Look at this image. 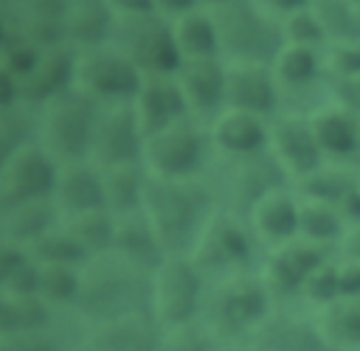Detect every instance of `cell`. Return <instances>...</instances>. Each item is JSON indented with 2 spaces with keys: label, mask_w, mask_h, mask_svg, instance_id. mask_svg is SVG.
<instances>
[{
  "label": "cell",
  "mask_w": 360,
  "mask_h": 351,
  "mask_svg": "<svg viewBox=\"0 0 360 351\" xmlns=\"http://www.w3.org/2000/svg\"><path fill=\"white\" fill-rule=\"evenodd\" d=\"M141 211L169 256H188L200 230L217 211V199L205 177H186V180L149 177Z\"/></svg>",
  "instance_id": "6da1fadb"
},
{
  "label": "cell",
  "mask_w": 360,
  "mask_h": 351,
  "mask_svg": "<svg viewBox=\"0 0 360 351\" xmlns=\"http://www.w3.org/2000/svg\"><path fill=\"white\" fill-rule=\"evenodd\" d=\"M143 309H149V272L132 267L112 250L84 261L79 303L73 312L87 326Z\"/></svg>",
  "instance_id": "7a4b0ae2"
},
{
  "label": "cell",
  "mask_w": 360,
  "mask_h": 351,
  "mask_svg": "<svg viewBox=\"0 0 360 351\" xmlns=\"http://www.w3.org/2000/svg\"><path fill=\"white\" fill-rule=\"evenodd\" d=\"M276 309L259 270L228 275L208 284L200 320L219 343H248V337Z\"/></svg>",
  "instance_id": "3957f363"
},
{
  "label": "cell",
  "mask_w": 360,
  "mask_h": 351,
  "mask_svg": "<svg viewBox=\"0 0 360 351\" xmlns=\"http://www.w3.org/2000/svg\"><path fill=\"white\" fill-rule=\"evenodd\" d=\"M202 177L217 199V208L236 213L242 219L264 194L292 185L290 177L281 171V166L270 157V152H259L248 157L211 154V163L202 171Z\"/></svg>",
  "instance_id": "277c9868"
},
{
  "label": "cell",
  "mask_w": 360,
  "mask_h": 351,
  "mask_svg": "<svg viewBox=\"0 0 360 351\" xmlns=\"http://www.w3.org/2000/svg\"><path fill=\"white\" fill-rule=\"evenodd\" d=\"M259 239L253 236L248 219L228 213V211H214L205 227L200 230L188 258L200 267L205 281H219L228 275L239 272H253L259 270Z\"/></svg>",
  "instance_id": "5b68a950"
},
{
  "label": "cell",
  "mask_w": 360,
  "mask_h": 351,
  "mask_svg": "<svg viewBox=\"0 0 360 351\" xmlns=\"http://www.w3.org/2000/svg\"><path fill=\"white\" fill-rule=\"evenodd\" d=\"M222 62H259L270 65L284 45L281 20L262 11L253 0H233L211 8Z\"/></svg>",
  "instance_id": "8992f818"
},
{
  "label": "cell",
  "mask_w": 360,
  "mask_h": 351,
  "mask_svg": "<svg viewBox=\"0 0 360 351\" xmlns=\"http://www.w3.org/2000/svg\"><path fill=\"white\" fill-rule=\"evenodd\" d=\"M211 140L205 124L194 118H180L143 138L141 163L149 177L158 180H186L202 177L211 163Z\"/></svg>",
  "instance_id": "52a82bcc"
},
{
  "label": "cell",
  "mask_w": 360,
  "mask_h": 351,
  "mask_svg": "<svg viewBox=\"0 0 360 351\" xmlns=\"http://www.w3.org/2000/svg\"><path fill=\"white\" fill-rule=\"evenodd\" d=\"M208 281L188 256H166L149 275V312L163 326L194 323L202 314Z\"/></svg>",
  "instance_id": "ba28073f"
},
{
  "label": "cell",
  "mask_w": 360,
  "mask_h": 351,
  "mask_svg": "<svg viewBox=\"0 0 360 351\" xmlns=\"http://www.w3.org/2000/svg\"><path fill=\"white\" fill-rule=\"evenodd\" d=\"M96 104L84 98L79 90H65L56 98L37 107V135L34 140L56 160H82L87 157L90 126H93Z\"/></svg>",
  "instance_id": "9c48e42d"
},
{
  "label": "cell",
  "mask_w": 360,
  "mask_h": 351,
  "mask_svg": "<svg viewBox=\"0 0 360 351\" xmlns=\"http://www.w3.org/2000/svg\"><path fill=\"white\" fill-rule=\"evenodd\" d=\"M110 42L138 67L141 76L174 73L180 67V53L174 48L172 22L155 11L118 17Z\"/></svg>",
  "instance_id": "30bf717a"
},
{
  "label": "cell",
  "mask_w": 360,
  "mask_h": 351,
  "mask_svg": "<svg viewBox=\"0 0 360 351\" xmlns=\"http://www.w3.org/2000/svg\"><path fill=\"white\" fill-rule=\"evenodd\" d=\"M141 84L138 67L112 45H93L76 51L73 90H79L93 104H121L135 95Z\"/></svg>",
  "instance_id": "8fae6325"
},
{
  "label": "cell",
  "mask_w": 360,
  "mask_h": 351,
  "mask_svg": "<svg viewBox=\"0 0 360 351\" xmlns=\"http://www.w3.org/2000/svg\"><path fill=\"white\" fill-rule=\"evenodd\" d=\"M329 253L332 250L295 236L278 247L264 250L262 264H259V275H262V281H264V286L276 303L301 300V292H304L309 275L332 258Z\"/></svg>",
  "instance_id": "7c38bea8"
},
{
  "label": "cell",
  "mask_w": 360,
  "mask_h": 351,
  "mask_svg": "<svg viewBox=\"0 0 360 351\" xmlns=\"http://www.w3.org/2000/svg\"><path fill=\"white\" fill-rule=\"evenodd\" d=\"M143 152V129L138 126L129 101L121 104H96L87 160L98 168L121 166V163H141Z\"/></svg>",
  "instance_id": "4fadbf2b"
},
{
  "label": "cell",
  "mask_w": 360,
  "mask_h": 351,
  "mask_svg": "<svg viewBox=\"0 0 360 351\" xmlns=\"http://www.w3.org/2000/svg\"><path fill=\"white\" fill-rule=\"evenodd\" d=\"M267 152L290 177V183H298L301 177L312 174L318 166L326 163L315 140L309 115L304 110H281L278 115L270 118Z\"/></svg>",
  "instance_id": "5bb4252c"
},
{
  "label": "cell",
  "mask_w": 360,
  "mask_h": 351,
  "mask_svg": "<svg viewBox=\"0 0 360 351\" xmlns=\"http://www.w3.org/2000/svg\"><path fill=\"white\" fill-rule=\"evenodd\" d=\"M225 107L259 118L278 115L284 110V95L270 65L225 62Z\"/></svg>",
  "instance_id": "9a60e30c"
},
{
  "label": "cell",
  "mask_w": 360,
  "mask_h": 351,
  "mask_svg": "<svg viewBox=\"0 0 360 351\" xmlns=\"http://www.w3.org/2000/svg\"><path fill=\"white\" fill-rule=\"evenodd\" d=\"M59 163L34 140L0 168V211L17 202L51 197Z\"/></svg>",
  "instance_id": "2e32d148"
},
{
  "label": "cell",
  "mask_w": 360,
  "mask_h": 351,
  "mask_svg": "<svg viewBox=\"0 0 360 351\" xmlns=\"http://www.w3.org/2000/svg\"><path fill=\"white\" fill-rule=\"evenodd\" d=\"M248 351H335L323 337L315 312L273 309L248 337Z\"/></svg>",
  "instance_id": "e0dca14e"
},
{
  "label": "cell",
  "mask_w": 360,
  "mask_h": 351,
  "mask_svg": "<svg viewBox=\"0 0 360 351\" xmlns=\"http://www.w3.org/2000/svg\"><path fill=\"white\" fill-rule=\"evenodd\" d=\"M174 81L186 101L188 118L208 124L225 110V62L222 59H188L174 70Z\"/></svg>",
  "instance_id": "ac0fdd59"
},
{
  "label": "cell",
  "mask_w": 360,
  "mask_h": 351,
  "mask_svg": "<svg viewBox=\"0 0 360 351\" xmlns=\"http://www.w3.org/2000/svg\"><path fill=\"white\" fill-rule=\"evenodd\" d=\"M160 334L163 326L143 309L87 326L82 345L84 351H158Z\"/></svg>",
  "instance_id": "d6986e66"
},
{
  "label": "cell",
  "mask_w": 360,
  "mask_h": 351,
  "mask_svg": "<svg viewBox=\"0 0 360 351\" xmlns=\"http://www.w3.org/2000/svg\"><path fill=\"white\" fill-rule=\"evenodd\" d=\"M73 65H76V51L65 42L45 45L31 65V70L20 79V104L37 110L45 101L56 98L59 93L73 87Z\"/></svg>",
  "instance_id": "ffe728a7"
},
{
  "label": "cell",
  "mask_w": 360,
  "mask_h": 351,
  "mask_svg": "<svg viewBox=\"0 0 360 351\" xmlns=\"http://www.w3.org/2000/svg\"><path fill=\"white\" fill-rule=\"evenodd\" d=\"M208 140L211 152L222 157H248L267 152V132H270V118H259L242 110L225 107L219 115H214L208 124Z\"/></svg>",
  "instance_id": "44dd1931"
},
{
  "label": "cell",
  "mask_w": 360,
  "mask_h": 351,
  "mask_svg": "<svg viewBox=\"0 0 360 351\" xmlns=\"http://www.w3.org/2000/svg\"><path fill=\"white\" fill-rule=\"evenodd\" d=\"M129 107H132L138 126L143 129V138L180 121V118H188L186 101L174 81V73L141 76V84H138L135 95L129 98Z\"/></svg>",
  "instance_id": "7402d4cb"
},
{
  "label": "cell",
  "mask_w": 360,
  "mask_h": 351,
  "mask_svg": "<svg viewBox=\"0 0 360 351\" xmlns=\"http://www.w3.org/2000/svg\"><path fill=\"white\" fill-rule=\"evenodd\" d=\"M248 225L259 244L264 250L278 247L290 239L298 236V219H301V197L295 194L292 185L276 188L264 194L250 211H248Z\"/></svg>",
  "instance_id": "603a6c76"
},
{
  "label": "cell",
  "mask_w": 360,
  "mask_h": 351,
  "mask_svg": "<svg viewBox=\"0 0 360 351\" xmlns=\"http://www.w3.org/2000/svg\"><path fill=\"white\" fill-rule=\"evenodd\" d=\"M315 140L326 160L349 163L360 157V118L338 101H323L307 110Z\"/></svg>",
  "instance_id": "cb8c5ba5"
},
{
  "label": "cell",
  "mask_w": 360,
  "mask_h": 351,
  "mask_svg": "<svg viewBox=\"0 0 360 351\" xmlns=\"http://www.w3.org/2000/svg\"><path fill=\"white\" fill-rule=\"evenodd\" d=\"M51 199L59 208L62 219L65 216H73V213H82V211L104 208L101 168L96 163H90L87 157L59 163Z\"/></svg>",
  "instance_id": "d4e9b609"
},
{
  "label": "cell",
  "mask_w": 360,
  "mask_h": 351,
  "mask_svg": "<svg viewBox=\"0 0 360 351\" xmlns=\"http://www.w3.org/2000/svg\"><path fill=\"white\" fill-rule=\"evenodd\" d=\"M6 14L11 31L39 48L65 42L62 37L65 0H8Z\"/></svg>",
  "instance_id": "484cf974"
},
{
  "label": "cell",
  "mask_w": 360,
  "mask_h": 351,
  "mask_svg": "<svg viewBox=\"0 0 360 351\" xmlns=\"http://www.w3.org/2000/svg\"><path fill=\"white\" fill-rule=\"evenodd\" d=\"M115 20L118 17L107 0H65V45H70L73 51L104 45L112 39Z\"/></svg>",
  "instance_id": "4316f807"
},
{
  "label": "cell",
  "mask_w": 360,
  "mask_h": 351,
  "mask_svg": "<svg viewBox=\"0 0 360 351\" xmlns=\"http://www.w3.org/2000/svg\"><path fill=\"white\" fill-rule=\"evenodd\" d=\"M270 70H273L284 98L292 95V93H304L309 87H315L321 79L326 81L323 51L321 48H309V45L284 42L281 51L276 53V59L270 62Z\"/></svg>",
  "instance_id": "83f0119b"
},
{
  "label": "cell",
  "mask_w": 360,
  "mask_h": 351,
  "mask_svg": "<svg viewBox=\"0 0 360 351\" xmlns=\"http://www.w3.org/2000/svg\"><path fill=\"white\" fill-rule=\"evenodd\" d=\"M112 253H118L124 261H129L132 267H138V270H143V272H149V275H152V272L158 270V264L169 256V253L163 250L158 233L152 230L149 219L143 216V211L118 219Z\"/></svg>",
  "instance_id": "f1b7e54d"
},
{
  "label": "cell",
  "mask_w": 360,
  "mask_h": 351,
  "mask_svg": "<svg viewBox=\"0 0 360 351\" xmlns=\"http://www.w3.org/2000/svg\"><path fill=\"white\" fill-rule=\"evenodd\" d=\"M59 222H62V213L51 197L17 202V205H8L0 211V233L25 250L37 239H42L48 230H53Z\"/></svg>",
  "instance_id": "f546056e"
},
{
  "label": "cell",
  "mask_w": 360,
  "mask_h": 351,
  "mask_svg": "<svg viewBox=\"0 0 360 351\" xmlns=\"http://www.w3.org/2000/svg\"><path fill=\"white\" fill-rule=\"evenodd\" d=\"M101 185H104V208L112 216H129L143 208L149 171L143 163H121L101 168Z\"/></svg>",
  "instance_id": "4dcf8cb0"
},
{
  "label": "cell",
  "mask_w": 360,
  "mask_h": 351,
  "mask_svg": "<svg viewBox=\"0 0 360 351\" xmlns=\"http://www.w3.org/2000/svg\"><path fill=\"white\" fill-rule=\"evenodd\" d=\"M172 37L174 48L180 53V62L188 59H222L219 56V34L211 8H191L172 20Z\"/></svg>",
  "instance_id": "1f68e13d"
},
{
  "label": "cell",
  "mask_w": 360,
  "mask_h": 351,
  "mask_svg": "<svg viewBox=\"0 0 360 351\" xmlns=\"http://www.w3.org/2000/svg\"><path fill=\"white\" fill-rule=\"evenodd\" d=\"M357 183H360V171H354L349 163L326 160L312 174H307L298 183H292V188L304 199H318V202H329V205L343 208L346 199L354 194Z\"/></svg>",
  "instance_id": "d6a6232c"
},
{
  "label": "cell",
  "mask_w": 360,
  "mask_h": 351,
  "mask_svg": "<svg viewBox=\"0 0 360 351\" xmlns=\"http://www.w3.org/2000/svg\"><path fill=\"white\" fill-rule=\"evenodd\" d=\"M53 309L37 295H11L0 289V343L25 331L51 329Z\"/></svg>",
  "instance_id": "836d02e7"
},
{
  "label": "cell",
  "mask_w": 360,
  "mask_h": 351,
  "mask_svg": "<svg viewBox=\"0 0 360 351\" xmlns=\"http://www.w3.org/2000/svg\"><path fill=\"white\" fill-rule=\"evenodd\" d=\"M346 230H349V219L338 205L301 197V219H298L301 239L321 244L326 250H335V247H340Z\"/></svg>",
  "instance_id": "e575fe53"
},
{
  "label": "cell",
  "mask_w": 360,
  "mask_h": 351,
  "mask_svg": "<svg viewBox=\"0 0 360 351\" xmlns=\"http://www.w3.org/2000/svg\"><path fill=\"white\" fill-rule=\"evenodd\" d=\"M62 225H65L68 233L79 241V247L87 253V258L104 256V253H110L112 244H115L118 216H112L107 208H93V211H82V213L65 216Z\"/></svg>",
  "instance_id": "d590c367"
},
{
  "label": "cell",
  "mask_w": 360,
  "mask_h": 351,
  "mask_svg": "<svg viewBox=\"0 0 360 351\" xmlns=\"http://www.w3.org/2000/svg\"><path fill=\"white\" fill-rule=\"evenodd\" d=\"M315 317L335 351H360V298H340L318 309Z\"/></svg>",
  "instance_id": "8d00e7d4"
},
{
  "label": "cell",
  "mask_w": 360,
  "mask_h": 351,
  "mask_svg": "<svg viewBox=\"0 0 360 351\" xmlns=\"http://www.w3.org/2000/svg\"><path fill=\"white\" fill-rule=\"evenodd\" d=\"M37 275V298H42L53 312H68L76 309L79 303V289H82V267L70 264H39Z\"/></svg>",
  "instance_id": "74e56055"
},
{
  "label": "cell",
  "mask_w": 360,
  "mask_h": 351,
  "mask_svg": "<svg viewBox=\"0 0 360 351\" xmlns=\"http://www.w3.org/2000/svg\"><path fill=\"white\" fill-rule=\"evenodd\" d=\"M318 14L329 45L332 42H360V0H309Z\"/></svg>",
  "instance_id": "f35d334b"
},
{
  "label": "cell",
  "mask_w": 360,
  "mask_h": 351,
  "mask_svg": "<svg viewBox=\"0 0 360 351\" xmlns=\"http://www.w3.org/2000/svg\"><path fill=\"white\" fill-rule=\"evenodd\" d=\"M37 135V110L25 104H14L8 110H0V168L28 143H34Z\"/></svg>",
  "instance_id": "ab89813d"
},
{
  "label": "cell",
  "mask_w": 360,
  "mask_h": 351,
  "mask_svg": "<svg viewBox=\"0 0 360 351\" xmlns=\"http://www.w3.org/2000/svg\"><path fill=\"white\" fill-rule=\"evenodd\" d=\"M25 253L34 261H39V264H70V267H82L87 261V253L79 247V241L68 233V227L62 222L53 230H48L42 239H37Z\"/></svg>",
  "instance_id": "60d3db41"
},
{
  "label": "cell",
  "mask_w": 360,
  "mask_h": 351,
  "mask_svg": "<svg viewBox=\"0 0 360 351\" xmlns=\"http://www.w3.org/2000/svg\"><path fill=\"white\" fill-rule=\"evenodd\" d=\"M219 345L222 343L211 334V329L202 320H194V323L163 329L158 351H219Z\"/></svg>",
  "instance_id": "b9f144b4"
},
{
  "label": "cell",
  "mask_w": 360,
  "mask_h": 351,
  "mask_svg": "<svg viewBox=\"0 0 360 351\" xmlns=\"http://www.w3.org/2000/svg\"><path fill=\"white\" fill-rule=\"evenodd\" d=\"M281 34H284V42H292V45H309V48H326L329 39H326V31L318 20V14L312 11V6H304L292 14H287L281 20Z\"/></svg>",
  "instance_id": "7bdbcfd3"
},
{
  "label": "cell",
  "mask_w": 360,
  "mask_h": 351,
  "mask_svg": "<svg viewBox=\"0 0 360 351\" xmlns=\"http://www.w3.org/2000/svg\"><path fill=\"white\" fill-rule=\"evenodd\" d=\"M338 298H340L338 258H329L326 264H321V267L309 275V281H307V286H304V292H301V300L307 303L309 312H318V309L335 303Z\"/></svg>",
  "instance_id": "ee69618b"
},
{
  "label": "cell",
  "mask_w": 360,
  "mask_h": 351,
  "mask_svg": "<svg viewBox=\"0 0 360 351\" xmlns=\"http://www.w3.org/2000/svg\"><path fill=\"white\" fill-rule=\"evenodd\" d=\"M326 81L360 76V42H332L323 48Z\"/></svg>",
  "instance_id": "f6af8a7d"
},
{
  "label": "cell",
  "mask_w": 360,
  "mask_h": 351,
  "mask_svg": "<svg viewBox=\"0 0 360 351\" xmlns=\"http://www.w3.org/2000/svg\"><path fill=\"white\" fill-rule=\"evenodd\" d=\"M39 45H34V42H28L25 37H20V34H8L6 39H3V45H0V65L20 81L28 70H31V65L37 62V56H39Z\"/></svg>",
  "instance_id": "bcb514c9"
},
{
  "label": "cell",
  "mask_w": 360,
  "mask_h": 351,
  "mask_svg": "<svg viewBox=\"0 0 360 351\" xmlns=\"http://www.w3.org/2000/svg\"><path fill=\"white\" fill-rule=\"evenodd\" d=\"M68 345H62V340L56 337L53 329H37V331H25L17 337H8L0 343V351H65Z\"/></svg>",
  "instance_id": "7dc6e473"
},
{
  "label": "cell",
  "mask_w": 360,
  "mask_h": 351,
  "mask_svg": "<svg viewBox=\"0 0 360 351\" xmlns=\"http://www.w3.org/2000/svg\"><path fill=\"white\" fill-rule=\"evenodd\" d=\"M28 258L25 247H20L17 241H11L8 236L0 233V289L11 281V275L20 270V264Z\"/></svg>",
  "instance_id": "c3c4849f"
},
{
  "label": "cell",
  "mask_w": 360,
  "mask_h": 351,
  "mask_svg": "<svg viewBox=\"0 0 360 351\" xmlns=\"http://www.w3.org/2000/svg\"><path fill=\"white\" fill-rule=\"evenodd\" d=\"M332 101L343 104L349 112H354L360 118V76L354 79H340V81H326Z\"/></svg>",
  "instance_id": "681fc988"
},
{
  "label": "cell",
  "mask_w": 360,
  "mask_h": 351,
  "mask_svg": "<svg viewBox=\"0 0 360 351\" xmlns=\"http://www.w3.org/2000/svg\"><path fill=\"white\" fill-rule=\"evenodd\" d=\"M338 284H340V298H360V264L340 256L338 258Z\"/></svg>",
  "instance_id": "f907efd6"
},
{
  "label": "cell",
  "mask_w": 360,
  "mask_h": 351,
  "mask_svg": "<svg viewBox=\"0 0 360 351\" xmlns=\"http://www.w3.org/2000/svg\"><path fill=\"white\" fill-rule=\"evenodd\" d=\"M149 8L155 14H160L163 20H177L180 14L191 11V8H200V0H149Z\"/></svg>",
  "instance_id": "816d5d0a"
},
{
  "label": "cell",
  "mask_w": 360,
  "mask_h": 351,
  "mask_svg": "<svg viewBox=\"0 0 360 351\" xmlns=\"http://www.w3.org/2000/svg\"><path fill=\"white\" fill-rule=\"evenodd\" d=\"M262 11H267L270 17H276V20H284L287 14H292V11H298V8H304V6H309V0H253Z\"/></svg>",
  "instance_id": "f5cc1de1"
},
{
  "label": "cell",
  "mask_w": 360,
  "mask_h": 351,
  "mask_svg": "<svg viewBox=\"0 0 360 351\" xmlns=\"http://www.w3.org/2000/svg\"><path fill=\"white\" fill-rule=\"evenodd\" d=\"M20 104V81L0 65V110Z\"/></svg>",
  "instance_id": "db71d44e"
},
{
  "label": "cell",
  "mask_w": 360,
  "mask_h": 351,
  "mask_svg": "<svg viewBox=\"0 0 360 351\" xmlns=\"http://www.w3.org/2000/svg\"><path fill=\"white\" fill-rule=\"evenodd\" d=\"M340 256L349 258V261H357L360 264V225H349L343 241H340Z\"/></svg>",
  "instance_id": "11a10c76"
},
{
  "label": "cell",
  "mask_w": 360,
  "mask_h": 351,
  "mask_svg": "<svg viewBox=\"0 0 360 351\" xmlns=\"http://www.w3.org/2000/svg\"><path fill=\"white\" fill-rule=\"evenodd\" d=\"M110 8L115 11V17H124V14H141V11H152L149 8V0H107Z\"/></svg>",
  "instance_id": "9f6ffc18"
},
{
  "label": "cell",
  "mask_w": 360,
  "mask_h": 351,
  "mask_svg": "<svg viewBox=\"0 0 360 351\" xmlns=\"http://www.w3.org/2000/svg\"><path fill=\"white\" fill-rule=\"evenodd\" d=\"M343 213H346V219H349V225H360V183H357V188H354V194L346 199V205L340 208Z\"/></svg>",
  "instance_id": "6f0895ef"
},
{
  "label": "cell",
  "mask_w": 360,
  "mask_h": 351,
  "mask_svg": "<svg viewBox=\"0 0 360 351\" xmlns=\"http://www.w3.org/2000/svg\"><path fill=\"white\" fill-rule=\"evenodd\" d=\"M11 34V25H8V14H6V6H0V45L3 39Z\"/></svg>",
  "instance_id": "680465c9"
},
{
  "label": "cell",
  "mask_w": 360,
  "mask_h": 351,
  "mask_svg": "<svg viewBox=\"0 0 360 351\" xmlns=\"http://www.w3.org/2000/svg\"><path fill=\"white\" fill-rule=\"evenodd\" d=\"M228 3H233V0H200L202 8H219V6H228Z\"/></svg>",
  "instance_id": "91938a15"
},
{
  "label": "cell",
  "mask_w": 360,
  "mask_h": 351,
  "mask_svg": "<svg viewBox=\"0 0 360 351\" xmlns=\"http://www.w3.org/2000/svg\"><path fill=\"white\" fill-rule=\"evenodd\" d=\"M65 351H84V345H82V343H79V345H68Z\"/></svg>",
  "instance_id": "94428289"
},
{
  "label": "cell",
  "mask_w": 360,
  "mask_h": 351,
  "mask_svg": "<svg viewBox=\"0 0 360 351\" xmlns=\"http://www.w3.org/2000/svg\"><path fill=\"white\" fill-rule=\"evenodd\" d=\"M6 3H8V0H0V6H6Z\"/></svg>",
  "instance_id": "6125c7cd"
}]
</instances>
